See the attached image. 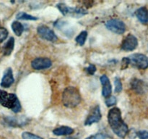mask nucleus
<instances>
[{
	"instance_id": "nucleus-1",
	"label": "nucleus",
	"mask_w": 148,
	"mask_h": 139,
	"mask_svg": "<svg viewBox=\"0 0 148 139\" xmlns=\"http://www.w3.org/2000/svg\"><path fill=\"white\" fill-rule=\"evenodd\" d=\"M108 121L111 130L118 137L124 138L129 132V127L122 120L121 110L118 107H114L109 110Z\"/></svg>"
},
{
	"instance_id": "nucleus-2",
	"label": "nucleus",
	"mask_w": 148,
	"mask_h": 139,
	"mask_svg": "<svg viewBox=\"0 0 148 139\" xmlns=\"http://www.w3.org/2000/svg\"><path fill=\"white\" fill-rule=\"evenodd\" d=\"M81 102V95L79 90L74 86L67 87L62 94V103L67 108H74Z\"/></svg>"
},
{
	"instance_id": "nucleus-3",
	"label": "nucleus",
	"mask_w": 148,
	"mask_h": 139,
	"mask_svg": "<svg viewBox=\"0 0 148 139\" xmlns=\"http://www.w3.org/2000/svg\"><path fill=\"white\" fill-rule=\"evenodd\" d=\"M0 104L10 109L14 113L20 112L22 109L21 104L17 96L14 94H9L3 90H0Z\"/></svg>"
},
{
	"instance_id": "nucleus-4",
	"label": "nucleus",
	"mask_w": 148,
	"mask_h": 139,
	"mask_svg": "<svg viewBox=\"0 0 148 139\" xmlns=\"http://www.w3.org/2000/svg\"><path fill=\"white\" fill-rule=\"evenodd\" d=\"M130 63L140 70H146L148 67V57L143 54H134L129 57Z\"/></svg>"
},
{
	"instance_id": "nucleus-5",
	"label": "nucleus",
	"mask_w": 148,
	"mask_h": 139,
	"mask_svg": "<svg viewBox=\"0 0 148 139\" xmlns=\"http://www.w3.org/2000/svg\"><path fill=\"white\" fill-rule=\"evenodd\" d=\"M106 27L113 33L116 34H123L126 31L124 23L119 19H111L106 23Z\"/></svg>"
},
{
	"instance_id": "nucleus-6",
	"label": "nucleus",
	"mask_w": 148,
	"mask_h": 139,
	"mask_svg": "<svg viewBox=\"0 0 148 139\" xmlns=\"http://www.w3.org/2000/svg\"><path fill=\"white\" fill-rule=\"evenodd\" d=\"M37 33L40 37L48 41L56 42L58 41V37L53 30L46 25H40L38 27Z\"/></svg>"
},
{
	"instance_id": "nucleus-7",
	"label": "nucleus",
	"mask_w": 148,
	"mask_h": 139,
	"mask_svg": "<svg viewBox=\"0 0 148 139\" xmlns=\"http://www.w3.org/2000/svg\"><path fill=\"white\" fill-rule=\"evenodd\" d=\"M138 46V40L137 38L132 34H128L123 40L121 45L122 50L126 52H131L134 51Z\"/></svg>"
},
{
	"instance_id": "nucleus-8",
	"label": "nucleus",
	"mask_w": 148,
	"mask_h": 139,
	"mask_svg": "<svg viewBox=\"0 0 148 139\" xmlns=\"http://www.w3.org/2000/svg\"><path fill=\"white\" fill-rule=\"evenodd\" d=\"M52 62L49 58L38 57L31 62V67L36 70H42L51 67Z\"/></svg>"
},
{
	"instance_id": "nucleus-9",
	"label": "nucleus",
	"mask_w": 148,
	"mask_h": 139,
	"mask_svg": "<svg viewBox=\"0 0 148 139\" xmlns=\"http://www.w3.org/2000/svg\"><path fill=\"white\" fill-rule=\"evenodd\" d=\"M102 115H101V109L98 105L95 106L92 110L91 111L90 114L88 116V118L85 121V125H91L94 123L98 122L101 120Z\"/></svg>"
},
{
	"instance_id": "nucleus-10",
	"label": "nucleus",
	"mask_w": 148,
	"mask_h": 139,
	"mask_svg": "<svg viewBox=\"0 0 148 139\" xmlns=\"http://www.w3.org/2000/svg\"><path fill=\"white\" fill-rule=\"evenodd\" d=\"M131 88L137 94H145L148 91V85L145 81L142 80L134 78L131 82Z\"/></svg>"
},
{
	"instance_id": "nucleus-11",
	"label": "nucleus",
	"mask_w": 148,
	"mask_h": 139,
	"mask_svg": "<svg viewBox=\"0 0 148 139\" xmlns=\"http://www.w3.org/2000/svg\"><path fill=\"white\" fill-rule=\"evenodd\" d=\"M14 81V76H13L12 70L10 67L7 68L5 70V72H4V75H3L0 85L1 87H3V88H7L12 85Z\"/></svg>"
},
{
	"instance_id": "nucleus-12",
	"label": "nucleus",
	"mask_w": 148,
	"mask_h": 139,
	"mask_svg": "<svg viewBox=\"0 0 148 139\" xmlns=\"http://www.w3.org/2000/svg\"><path fill=\"white\" fill-rule=\"evenodd\" d=\"M100 81L103 85L102 95L106 98H108L111 96V92H112V87H111L109 79L106 75H103L100 78Z\"/></svg>"
},
{
	"instance_id": "nucleus-13",
	"label": "nucleus",
	"mask_w": 148,
	"mask_h": 139,
	"mask_svg": "<svg viewBox=\"0 0 148 139\" xmlns=\"http://www.w3.org/2000/svg\"><path fill=\"white\" fill-rule=\"evenodd\" d=\"M136 17L143 24L148 23V9L145 7L139 8L135 12Z\"/></svg>"
},
{
	"instance_id": "nucleus-14",
	"label": "nucleus",
	"mask_w": 148,
	"mask_h": 139,
	"mask_svg": "<svg viewBox=\"0 0 148 139\" xmlns=\"http://www.w3.org/2000/svg\"><path fill=\"white\" fill-rule=\"evenodd\" d=\"M74 133V129L68 126H61V127H56L53 130V133L55 136H68Z\"/></svg>"
},
{
	"instance_id": "nucleus-15",
	"label": "nucleus",
	"mask_w": 148,
	"mask_h": 139,
	"mask_svg": "<svg viewBox=\"0 0 148 139\" xmlns=\"http://www.w3.org/2000/svg\"><path fill=\"white\" fill-rule=\"evenodd\" d=\"M5 122L10 126L12 127H21V126L24 125L27 122V120H17L15 117H5Z\"/></svg>"
},
{
	"instance_id": "nucleus-16",
	"label": "nucleus",
	"mask_w": 148,
	"mask_h": 139,
	"mask_svg": "<svg viewBox=\"0 0 148 139\" xmlns=\"http://www.w3.org/2000/svg\"><path fill=\"white\" fill-rule=\"evenodd\" d=\"M14 46V39L13 37H10L9 40L6 42L3 47V54L5 56H9L12 54Z\"/></svg>"
},
{
	"instance_id": "nucleus-17",
	"label": "nucleus",
	"mask_w": 148,
	"mask_h": 139,
	"mask_svg": "<svg viewBox=\"0 0 148 139\" xmlns=\"http://www.w3.org/2000/svg\"><path fill=\"white\" fill-rule=\"evenodd\" d=\"M12 29L13 32H14V34L17 36H20L22 35V33L24 31V27L22 25V23H20L18 21H14L12 23Z\"/></svg>"
},
{
	"instance_id": "nucleus-18",
	"label": "nucleus",
	"mask_w": 148,
	"mask_h": 139,
	"mask_svg": "<svg viewBox=\"0 0 148 139\" xmlns=\"http://www.w3.org/2000/svg\"><path fill=\"white\" fill-rule=\"evenodd\" d=\"M16 18L17 20H38V18L36 17H34L33 15H30V14H27L26 12H20L17 14L16 15Z\"/></svg>"
},
{
	"instance_id": "nucleus-19",
	"label": "nucleus",
	"mask_w": 148,
	"mask_h": 139,
	"mask_svg": "<svg viewBox=\"0 0 148 139\" xmlns=\"http://www.w3.org/2000/svg\"><path fill=\"white\" fill-rule=\"evenodd\" d=\"M87 37H88V32L85 31V30H83V31L81 32L77 36L76 39H75V41H76V42L79 46H83L85 44V41H86Z\"/></svg>"
},
{
	"instance_id": "nucleus-20",
	"label": "nucleus",
	"mask_w": 148,
	"mask_h": 139,
	"mask_svg": "<svg viewBox=\"0 0 148 139\" xmlns=\"http://www.w3.org/2000/svg\"><path fill=\"white\" fill-rule=\"evenodd\" d=\"M114 84H115V92H121L122 91V83H121V79L118 77H116L115 80H114Z\"/></svg>"
},
{
	"instance_id": "nucleus-21",
	"label": "nucleus",
	"mask_w": 148,
	"mask_h": 139,
	"mask_svg": "<svg viewBox=\"0 0 148 139\" xmlns=\"http://www.w3.org/2000/svg\"><path fill=\"white\" fill-rule=\"evenodd\" d=\"M22 138H23V139H43L39 136H36V135L29 133V132H24L22 134Z\"/></svg>"
},
{
	"instance_id": "nucleus-22",
	"label": "nucleus",
	"mask_w": 148,
	"mask_h": 139,
	"mask_svg": "<svg viewBox=\"0 0 148 139\" xmlns=\"http://www.w3.org/2000/svg\"><path fill=\"white\" fill-rule=\"evenodd\" d=\"M105 102L107 107H112L116 104V98L114 96H110L109 97L106 98Z\"/></svg>"
},
{
	"instance_id": "nucleus-23",
	"label": "nucleus",
	"mask_w": 148,
	"mask_h": 139,
	"mask_svg": "<svg viewBox=\"0 0 148 139\" xmlns=\"http://www.w3.org/2000/svg\"><path fill=\"white\" fill-rule=\"evenodd\" d=\"M8 36V31L5 28L0 27V43L4 41Z\"/></svg>"
},
{
	"instance_id": "nucleus-24",
	"label": "nucleus",
	"mask_w": 148,
	"mask_h": 139,
	"mask_svg": "<svg viewBox=\"0 0 148 139\" xmlns=\"http://www.w3.org/2000/svg\"><path fill=\"white\" fill-rule=\"evenodd\" d=\"M137 137L140 139H148V131L146 130H141L137 133Z\"/></svg>"
},
{
	"instance_id": "nucleus-25",
	"label": "nucleus",
	"mask_w": 148,
	"mask_h": 139,
	"mask_svg": "<svg viewBox=\"0 0 148 139\" xmlns=\"http://www.w3.org/2000/svg\"><path fill=\"white\" fill-rule=\"evenodd\" d=\"M85 70L88 72L89 75H92L95 74V72H96V67H95V65H90L88 67L85 68Z\"/></svg>"
},
{
	"instance_id": "nucleus-26",
	"label": "nucleus",
	"mask_w": 148,
	"mask_h": 139,
	"mask_svg": "<svg viewBox=\"0 0 148 139\" xmlns=\"http://www.w3.org/2000/svg\"><path fill=\"white\" fill-rule=\"evenodd\" d=\"M85 139H106V136L103 133H97V134L89 136Z\"/></svg>"
},
{
	"instance_id": "nucleus-27",
	"label": "nucleus",
	"mask_w": 148,
	"mask_h": 139,
	"mask_svg": "<svg viewBox=\"0 0 148 139\" xmlns=\"http://www.w3.org/2000/svg\"><path fill=\"white\" fill-rule=\"evenodd\" d=\"M130 64V61L129 57H124L122 61H121V69L124 70L128 67V65Z\"/></svg>"
}]
</instances>
